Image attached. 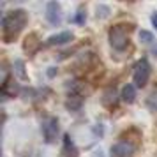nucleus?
Wrapping results in <instances>:
<instances>
[{
  "label": "nucleus",
  "mask_w": 157,
  "mask_h": 157,
  "mask_svg": "<svg viewBox=\"0 0 157 157\" xmlns=\"http://www.w3.org/2000/svg\"><path fill=\"white\" fill-rule=\"evenodd\" d=\"M117 99H118V94L115 90V86H109V88L104 90V94H102V104L106 108H113L117 104Z\"/></svg>",
  "instance_id": "nucleus-13"
},
{
  "label": "nucleus",
  "mask_w": 157,
  "mask_h": 157,
  "mask_svg": "<svg viewBox=\"0 0 157 157\" xmlns=\"http://www.w3.org/2000/svg\"><path fill=\"white\" fill-rule=\"evenodd\" d=\"M29 21V16L23 9H14L9 14L2 18V37L6 43H13L16 37L21 34L25 25Z\"/></svg>",
  "instance_id": "nucleus-1"
},
{
  "label": "nucleus",
  "mask_w": 157,
  "mask_h": 157,
  "mask_svg": "<svg viewBox=\"0 0 157 157\" xmlns=\"http://www.w3.org/2000/svg\"><path fill=\"white\" fill-rule=\"evenodd\" d=\"M14 2H25V0H14Z\"/></svg>",
  "instance_id": "nucleus-23"
},
{
  "label": "nucleus",
  "mask_w": 157,
  "mask_h": 157,
  "mask_svg": "<svg viewBox=\"0 0 157 157\" xmlns=\"http://www.w3.org/2000/svg\"><path fill=\"white\" fill-rule=\"evenodd\" d=\"M108 41L115 51H124L129 46V29L125 25H113L108 32Z\"/></svg>",
  "instance_id": "nucleus-2"
},
{
  "label": "nucleus",
  "mask_w": 157,
  "mask_h": 157,
  "mask_svg": "<svg viewBox=\"0 0 157 157\" xmlns=\"http://www.w3.org/2000/svg\"><path fill=\"white\" fill-rule=\"evenodd\" d=\"M138 150V143L129 141V140H118V141L111 145L109 154L111 157H132Z\"/></svg>",
  "instance_id": "nucleus-4"
},
{
  "label": "nucleus",
  "mask_w": 157,
  "mask_h": 157,
  "mask_svg": "<svg viewBox=\"0 0 157 157\" xmlns=\"http://www.w3.org/2000/svg\"><path fill=\"white\" fill-rule=\"evenodd\" d=\"M140 41L145 44H154L155 41H154V34L152 32H148V30H140Z\"/></svg>",
  "instance_id": "nucleus-16"
},
{
  "label": "nucleus",
  "mask_w": 157,
  "mask_h": 157,
  "mask_svg": "<svg viewBox=\"0 0 157 157\" xmlns=\"http://www.w3.org/2000/svg\"><path fill=\"white\" fill-rule=\"evenodd\" d=\"M120 99L125 102V104H132L136 101V85L132 83H125L122 86V92H120Z\"/></svg>",
  "instance_id": "nucleus-12"
},
{
  "label": "nucleus",
  "mask_w": 157,
  "mask_h": 157,
  "mask_svg": "<svg viewBox=\"0 0 157 157\" xmlns=\"http://www.w3.org/2000/svg\"><path fill=\"white\" fill-rule=\"evenodd\" d=\"M150 21H152V25H154V29L157 30V13H154V14L150 16Z\"/></svg>",
  "instance_id": "nucleus-19"
},
{
  "label": "nucleus",
  "mask_w": 157,
  "mask_h": 157,
  "mask_svg": "<svg viewBox=\"0 0 157 157\" xmlns=\"http://www.w3.org/2000/svg\"><path fill=\"white\" fill-rule=\"evenodd\" d=\"M74 39V34L71 30H65V32H60V34H55L51 36L48 41H46V46H60V44H67Z\"/></svg>",
  "instance_id": "nucleus-9"
},
{
  "label": "nucleus",
  "mask_w": 157,
  "mask_h": 157,
  "mask_svg": "<svg viewBox=\"0 0 157 157\" xmlns=\"http://www.w3.org/2000/svg\"><path fill=\"white\" fill-rule=\"evenodd\" d=\"M58 136V118L57 117H48L43 122V138L46 143H55Z\"/></svg>",
  "instance_id": "nucleus-5"
},
{
  "label": "nucleus",
  "mask_w": 157,
  "mask_h": 157,
  "mask_svg": "<svg viewBox=\"0 0 157 157\" xmlns=\"http://www.w3.org/2000/svg\"><path fill=\"white\" fill-rule=\"evenodd\" d=\"M60 155L62 157H78L79 152L76 148V145L72 141V138L69 132L64 134V141H62V150H60Z\"/></svg>",
  "instance_id": "nucleus-8"
},
{
  "label": "nucleus",
  "mask_w": 157,
  "mask_h": 157,
  "mask_svg": "<svg viewBox=\"0 0 157 157\" xmlns=\"http://www.w3.org/2000/svg\"><path fill=\"white\" fill-rule=\"evenodd\" d=\"M53 74H57V67H51V69H48V76H53Z\"/></svg>",
  "instance_id": "nucleus-21"
},
{
  "label": "nucleus",
  "mask_w": 157,
  "mask_h": 157,
  "mask_svg": "<svg viewBox=\"0 0 157 157\" xmlns=\"http://www.w3.org/2000/svg\"><path fill=\"white\" fill-rule=\"evenodd\" d=\"M41 48V39L37 37V34H29V36L25 37V41H23V50L27 51L29 55H34L37 50Z\"/></svg>",
  "instance_id": "nucleus-10"
},
{
  "label": "nucleus",
  "mask_w": 157,
  "mask_h": 157,
  "mask_svg": "<svg viewBox=\"0 0 157 157\" xmlns=\"http://www.w3.org/2000/svg\"><path fill=\"white\" fill-rule=\"evenodd\" d=\"M150 74H152V67H150V62L147 58H140L134 64V69H132V81H134L136 86H143L148 83Z\"/></svg>",
  "instance_id": "nucleus-3"
},
{
  "label": "nucleus",
  "mask_w": 157,
  "mask_h": 157,
  "mask_svg": "<svg viewBox=\"0 0 157 157\" xmlns=\"http://www.w3.org/2000/svg\"><path fill=\"white\" fill-rule=\"evenodd\" d=\"M147 108H148L150 111H157V88L148 94V97H147Z\"/></svg>",
  "instance_id": "nucleus-15"
},
{
  "label": "nucleus",
  "mask_w": 157,
  "mask_h": 157,
  "mask_svg": "<svg viewBox=\"0 0 157 157\" xmlns=\"http://www.w3.org/2000/svg\"><path fill=\"white\" fill-rule=\"evenodd\" d=\"M20 92H21V86L18 85L16 81H13V79H7L6 83L0 85V95H2V101L9 99V97H16Z\"/></svg>",
  "instance_id": "nucleus-7"
},
{
  "label": "nucleus",
  "mask_w": 157,
  "mask_h": 157,
  "mask_svg": "<svg viewBox=\"0 0 157 157\" xmlns=\"http://www.w3.org/2000/svg\"><path fill=\"white\" fill-rule=\"evenodd\" d=\"M108 14H109V9L106 6H99L97 7V18H106Z\"/></svg>",
  "instance_id": "nucleus-18"
},
{
  "label": "nucleus",
  "mask_w": 157,
  "mask_h": 157,
  "mask_svg": "<svg viewBox=\"0 0 157 157\" xmlns=\"http://www.w3.org/2000/svg\"><path fill=\"white\" fill-rule=\"evenodd\" d=\"M13 72L16 74V78L21 79V81L29 79V76H27V69H25L23 60H14V64H13Z\"/></svg>",
  "instance_id": "nucleus-14"
},
{
  "label": "nucleus",
  "mask_w": 157,
  "mask_h": 157,
  "mask_svg": "<svg viewBox=\"0 0 157 157\" xmlns=\"http://www.w3.org/2000/svg\"><path fill=\"white\" fill-rule=\"evenodd\" d=\"M46 21L53 27L60 25V21H62V7L57 0H50L46 4Z\"/></svg>",
  "instance_id": "nucleus-6"
},
{
  "label": "nucleus",
  "mask_w": 157,
  "mask_h": 157,
  "mask_svg": "<svg viewBox=\"0 0 157 157\" xmlns=\"http://www.w3.org/2000/svg\"><path fill=\"white\" fill-rule=\"evenodd\" d=\"M74 21L78 23V25H83L86 21V13H85V7H79L78 13H76V18H74Z\"/></svg>",
  "instance_id": "nucleus-17"
},
{
  "label": "nucleus",
  "mask_w": 157,
  "mask_h": 157,
  "mask_svg": "<svg viewBox=\"0 0 157 157\" xmlns=\"http://www.w3.org/2000/svg\"><path fill=\"white\" fill-rule=\"evenodd\" d=\"M83 95L81 94H74V92H69L67 99H65V108L71 109V111H78L79 108L83 106Z\"/></svg>",
  "instance_id": "nucleus-11"
},
{
  "label": "nucleus",
  "mask_w": 157,
  "mask_h": 157,
  "mask_svg": "<svg viewBox=\"0 0 157 157\" xmlns=\"http://www.w3.org/2000/svg\"><path fill=\"white\" fill-rule=\"evenodd\" d=\"M94 157H104V155H102V154H101V152H99V154H95V155H94Z\"/></svg>",
  "instance_id": "nucleus-22"
},
{
  "label": "nucleus",
  "mask_w": 157,
  "mask_h": 157,
  "mask_svg": "<svg viewBox=\"0 0 157 157\" xmlns=\"http://www.w3.org/2000/svg\"><path fill=\"white\" fill-rule=\"evenodd\" d=\"M150 53H152L154 57H157V43H154V44H152V50H150Z\"/></svg>",
  "instance_id": "nucleus-20"
}]
</instances>
